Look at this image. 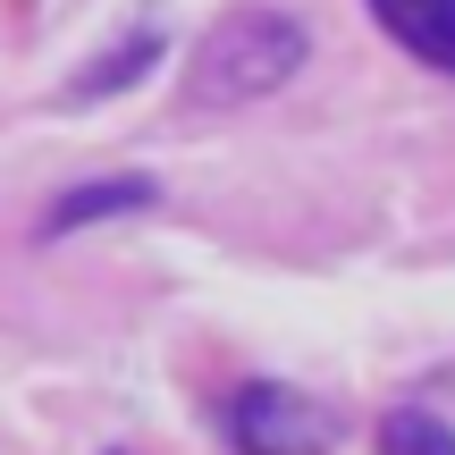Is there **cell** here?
I'll return each instance as SVG.
<instances>
[{"label":"cell","instance_id":"1","mask_svg":"<svg viewBox=\"0 0 455 455\" xmlns=\"http://www.w3.org/2000/svg\"><path fill=\"white\" fill-rule=\"evenodd\" d=\"M304 51H312L304 17H287V9H228L220 26L195 43L186 110H244V101L278 93V84L304 68Z\"/></svg>","mask_w":455,"mask_h":455},{"label":"cell","instance_id":"2","mask_svg":"<svg viewBox=\"0 0 455 455\" xmlns=\"http://www.w3.org/2000/svg\"><path fill=\"white\" fill-rule=\"evenodd\" d=\"M220 430L236 455H329L338 447V413L321 396L287 388V379H244L220 405Z\"/></svg>","mask_w":455,"mask_h":455},{"label":"cell","instance_id":"3","mask_svg":"<svg viewBox=\"0 0 455 455\" xmlns=\"http://www.w3.org/2000/svg\"><path fill=\"white\" fill-rule=\"evenodd\" d=\"M152 203H161V186H152L144 169H118V178L68 186V195L43 212V236L60 244V236H76V228H93V220H127V212H152Z\"/></svg>","mask_w":455,"mask_h":455},{"label":"cell","instance_id":"4","mask_svg":"<svg viewBox=\"0 0 455 455\" xmlns=\"http://www.w3.org/2000/svg\"><path fill=\"white\" fill-rule=\"evenodd\" d=\"M371 17L388 26V43H405L422 68L455 76V0H371Z\"/></svg>","mask_w":455,"mask_h":455},{"label":"cell","instance_id":"5","mask_svg":"<svg viewBox=\"0 0 455 455\" xmlns=\"http://www.w3.org/2000/svg\"><path fill=\"white\" fill-rule=\"evenodd\" d=\"M161 43H169V34H161V17H144V26H135L127 43L110 51V60H84L76 76H68V101H110V93H127V84L144 76L152 60H161Z\"/></svg>","mask_w":455,"mask_h":455},{"label":"cell","instance_id":"6","mask_svg":"<svg viewBox=\"0 0 455 455\" xmlns=\"http://www.w3.org/2000/svg\"><path fill=\"white\" fill-rule=\"evenodd\" d=\"M379 455H455V430L439 413H422V405H396L379 422Z\"/></svg>","mask_w":455,"mask_h":455}]
</instances>
